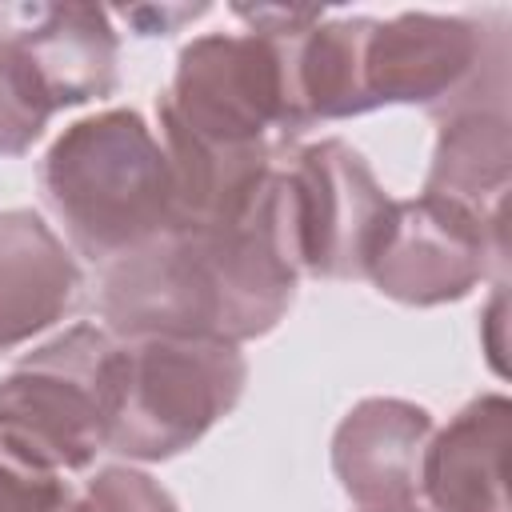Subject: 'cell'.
Returning <instances> with one entry per match:
<instances>
[{
  "instance_id": "obj_2",
  "label": "cell",
  "mask_w": 512,
  "mask_h": 512,
  "mask_svg": "<svg viewBox=\"0 0 512 512\" xmlns=\"http://www.w3.org/2000/svg\"><path fill=\"white\" fill-rule=\"evenodd\" d=\"M40 192L72 248L100 268L172 228V168L132 108L72 120L40 160Z\"/></svg>"
},
{
  "instance_id": "obj_14",
  "label": "cell",
  "mask_w": 512,
  "mask_h": 512,
  "mask_svg": "<svg viewBox=\"0 0 512 512\" xmlns=\"http://www.w3.org/2000/svg\"><path fill=\"white\" fill-rule=\"evenodd\" d=\"M56 116L12 32H0V156H24Z\"/></svg>"
},
{
  "instance_id": "obj_12",
  "label": "cell",
  "mask_w": 512,
  "mask_h": 512,
  "mask_svg": "<svg viewBox=\"0 0 512 512\" xmlns=\"http://www.w3.org/2000/svg\"><path fill=\"white\" fill-rule=\"evenodd\" d=\"M16 16L24 24L12 28V40L24 48L56 112L112 96L120 64L112 12L96 4H32L16 8Z\"/></svg>"
},
{
  "instance_id": "obj_19",
  "label": "cell",
  "mask_w": 512,
  "mask_h": 512,
  "mask_svg": "<svg viewBox=\"0 0 512 512\" xmlns=\"http://www.w3.org/2000/svg\"><path fill=\"white\" fill-rule=\"evenodd\" d=\"M52 512H88V508H84V500H80V496H72V492H68Z\"/></svg>"
},
{
  "instance_id": "obj_11",
  "label": "cell",
  "mask_w": 512,
  "mask_h": 512,
  "mask_svg": "<svg viewBox=\"0 0 512 512\" xmlns=\"http://www.w3.org/2000/svg\"><path fill=\"white\" fill-rule=\"evenodd\" d=\"M512 124L508 108H460L440 116L424 196L468 212L500 248H508Z\"/></svg>"
},
{
  "instance_id": "obj_4",
  "label": "cell",
  "mask_w": 512,
  "mask_h": 512,
  "mask_svg": "<svg viewBox=\"0 0 512 512\" xmlns=\"http://www.w3.org/2000/svg\"><path fill=\"white\" fill-rule=\"evenodd\" d=\"M116 336L72 324L0 380V440L44 472H80L108 452Z\"/></svg>"
},
{
  "instance_id": "obj_15",
  "label": "cell",
  "mask_w": 512,
  "mask_h": 512,
  "mask_svg": "<svg viewBox=\"0 0 512 512\" xmlns=\"http://www.w3.org/2000/svg\"><path fill=\"white\" fill-rule=\"evenodd\" d=\"M84 508L88 512H180L176 500L140 468L108 464L84 484Z\"/></svg>"
},
{
  "instance_id": "obj_17",
  "label": "cell",
  "mask_w": 512,
  "mask_h": 512,
  "mask_svg": "<svg viewBox=\"0 0 512 512\" xmlns=\"http://www.w3.org/2000/svg\"><path fill=\"white\" fill-rule=\"evenodd\" d=\"M204 12H208V8L196 4V8H128V12H120V16L136 28V36H168L172 28H180L184 20L204 16Z\"/></svg>"
},
{
  "instance_id": "obj_1",
  "label": "cell",
  "mask_w": 512,
  "mask_h": 512,
  "mask_svg": "<svg viewBox=\"0 0 512 512\" xmlns=\"http://www.w3.org/2000/svg\"><path fill=\"white\" fill-rule=\"evenodd\" d=\"M296 280L300 272L264 212L260 188L236 228L164 232L104 264L100 316L116 340L200 336L240 348L284 320Z\"/></svg>"
},
{
  "instance_id": "obj_13",
  "label": "cell",
  "mask_w": 512,
  "mask_h": 512,
  "mask_svg": "<svg viewBox=\"0 0 512 512\" xmlns=\"http://www.w3.org/2000/svg\"><path fill=\"white\" fill-rule=\"evenodd\" d=\"M508 424V396L484 392L428 440L420 492L428 496L432 512H512L504 480Z\"/></svg>"
},
{
  "instance_id": "obj_9",
  "label": "cell",
  "mask_w": 512,
  "mask_h": 512,
  "mask_svg": "<svg viewBox=\"0 0 512 512\" xmlns=\"http://www.w3.org/2000/svg\"><path fill=\"white\" fill-rule=\"evenodd\" d=\"M432 440L428 408L396 396H368L332 432V472L360 504H404L420 492V464Z\"/></svg>"
},
{
  "instance_id": "obj_16",
  "label": "cell",
  "mask_w": 512,
  "mask_h": 512,
  "mask_svg": "<svg viewBox=\"0 0 512 512\" xmlns=\"http://www.w3.org/2000/svg\"><path fill=\"white\" fill-rule=\"evenodd\" d=\"M68 496V484L56 472L28 464L0 440V512H52Z\"/></svg>"
},
{
  "instance_id": "obj_5",
  "label": "cell",
  "mask_w": 512,
  "mask_h": 512,
  "mask_svg": "<svg viewBox=\"0 0 512 512\" xmlns=\"http://www.w3.org/2000/svg\"><path fill=\"white\" fill-rule=\"evenodd\" d=\"M392 196L344 140H280L264 180V212L300 276L360 280Z\"/></svg>"
},
{
  "instance_id": "obj_7",
  "label": "cell",
  "mask_w": 512,
  "mask_h": 512,
  "mask_svg": "<svg viewBox=\"0 0 512 512\" xmlns=\"http://www.w3.org/2000/svg\"><path fill=\"white\" fill-rule=\"evenodd\" d=\"M160 124L224 148L264 144L268 128L288 140V72L272 32H208L180 48Z\"/></svg>"
},
{
  "instance_id": "obj_10",
  "label": "cell",
  "mask_w": 512,
  "mask_h": 512,
  "mask_svg": "<svg viewBox=\"0 0 512 512\" xmlns=\"http://www.w3.org/2000/svg\"><path fill=\"white\" fill-rule=\"evenodd\" d=\"M84 276L64 240L28 208L0 212V352L76 312Z\"/></svg>"
},
{
  "instance_id": "obj_3",
  "label": "cell",
  "mask_w": 512,
  "mask_h": 512,
  "mask_svg": "<svg viewBox=\"0 0 512 512\" xmlns=\"http://www.w3.org/2000/svg\"><path fill=\"white\" fill-rule=\"evenodd\" d=\"M248 384L236 344L200 336L116 340V400L108 452L128 460H172L220 424Z\"/></svg>"
},
{
  "instance_id": "obj_6",
  "label": "cell",
  "mask_w": 512,
  "mask_h": 512,
  "mask_svg": "<svg viewBox=\"0 0 512 512\" xmlns=\"http://www.w3.org/2000/svg\"><path fill=\"white\" fill-rule=\"evenodd\" d=\"M508 52L500 32L468 16L400 12L372 20L364 36L368 108L416 104L436 120L460 108H504Z\"/></svg>"
},
{
  "instance_id": "obj_18",
  "label": "cell",
  "mask_w": 512,
  "mask_h": 512,
  "mask_svg": "<svg viewBox=\"0 0 512 512\" xmlns=\"http://www.w3.org/2000/svg\"><path fill=\"white\" fill-rule=\"evenodd\" d=\"M360 512H424L416 500H404V504H376V508H360Z\"/></svg>"
},
{
  "instance_id": "obj_8",
  "label": "cell",
  "mask_w": 512,
  "mask_h": 512,
  "mask_svg": "<svg viewBox=\"0 0 512 512\" xmlns=\"http://www.w3.org/2000/svg\"><path fill=\"white\" fill-rule=\"evenodd\" d=\"M504 252L468 212L420 192L388 204L364 276L388 300L432 308L468 296L492 260L504 264Z\"/></svg>"
}]
</instances>
